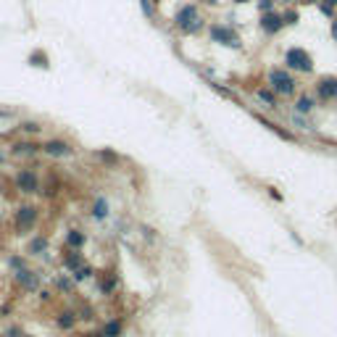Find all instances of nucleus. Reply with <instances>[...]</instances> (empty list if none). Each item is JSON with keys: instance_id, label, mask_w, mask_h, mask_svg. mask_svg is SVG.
Instances as JSON below:
<instances>
[{"instance_id": "1", "label": "nucleus", "mask_w": 337, "mask_h": 337, "mask_svg": "<svg viewBox=\"0 0 337 337\" xmlns=\"http://www.w3.org/2000/svg\"><path fill=\"white\" fill-rule=\"evenodd\" d=\"M174 24H177L179 32L195 34V32H201V27H203V16H201V11H198L193 3H187V5H182V8L177 11Z\"/></svg>"}, {"instance_id": "2", "label": "nucleus", "mask_w": 337, "mask_h": 337, "mask_svg": "<svg viewBox=\"0 0 337 337\" xmlns=\"http://www.w3.org/2000/svg\"><path fill=\"white\" fill-rule=\"evenodd\" d=\"M269 90L277 95H293L295 93V79L285 68H271L269 71Z\"/></svg>"}, {"instance_id": "3", "label": "nucleus", "mask_w": 337, "mask_h": 337, "mask_svg": "<svg viewBox=\"0 0 337 337\" xmlns=\"http://www.w3.org/2000/svg\"><path fill=\"white\" fill-rule=\"evenodd\" d=\"M34 224H37V208L34 205H19L16 213H13V227H16V232L29 235Z\"/></svg>"}, {"instance_id": "4", "label": "nucleus", "mask_w": 337, "mask_h": 337, "mask_svg": "<svg viewBox=\"0 0 337 337\" xmlns=\"http://www.w3.org/2000/svg\"><path fill=\"white\" fill-rule=\"evenodd\" d=\"M285 66L293 68V71H311L313 61H311V56L303 48H290L285 53Z\"/></svg>"}, {"instance_id": "5", "label": "nucleus", "mask_w": 337, "mask_h": 337, "mask_svg": "<svg viewBox=\"0 0 337 337\" xmlns=\"http://www.w3.org/2000/svg\"><path fill=\"white\" fill-rule=\"evenodd\" d=\"M211 40L219 42V45H227V48H240V34L227 24H213L211 27Z\"/></svg>"}, {"instance_id": "6", "label": "nucleus", "mask_w": 337, "mask_h": 337, "mask_svg": "<svg viewBox=\"0 0 337 337\" xmlns=\"http://www.w3.org/2000/svg\"><path fill=\"white\" fill-rule=\"evenodd\" d=\"M16 190L24 193V195L40 193V179H37V174L32 171V168H21V171L16 174Z\"/></svg>"}, {"instance_id": "7", "label": "nucleus", "mask_w": 337, "mask_h": 337, "mask_svg": "<svg viewBox=\"0 0 337 337\" xmlns=\"http://www.w3.org/2000/svg\"><path fill=\"white\" fill-rule=\"evenodd\" d=\"M13 279H16V285L21 290H27V293H34V290H40V274L32 271L27 266V269H21V271H13Z\"/></svg>"}, {"instance_id": "8", "label": "nucleus", "mask_w": 337, "mask_h": 337, "mask_svg": "<svg viewBox=\"0 0 337 337\" xmlns=\"http://www.w3.org/2000/svg\"><path fill=\"white\" fill-rule=\"evenodd\" d=\"M316 95L321 101H335L337 98V76H321L316 82Z\"/></svg>"}, {"instance_id": "9", "label": "nucleus", "mask_w": 337, "mask_h": 337, "mask_svg": "<svg viewBox=\"0 0 337 337\" xmlns=\"http://www.w3.org/2000/svg\"><path fill=\"white\" fill-rule=\"evenodd\" d=\"M42 150L53 158H68L71 156V145H68L66 140H48L42 145Z\"/></svg>"}, {"instance_id": "10", "label": "nucleus", "mask_w": 337, "mask_h": 337, "mask_svg": "<svg viewBox=\"0 0 337 337\" xmlns=\"http://www.w3.org/2000/svg\"><path fill=\"white\" fill-rule=\"evenodd\" d=\"M282 27H285V19H282V13L269 11V13H264V16H261V29H264V34H277Z\"/></svg>"}, {"instance_id": "11", "label": "nucleus", "mask_w": 337, "mask_h": 337, "mask_svg": "<svg viewBox=\"0 0 337 337\" xmlns=\"http://www.w3.org/2000/svg\"><path fill=\"white\" fill-rule=\"evenodd\" d=\"M56 324L64 329V332H68V329H74V324H76V311H61L58 313V319H56Z\"/></svg>"}, {"instance_id": "12", "label": "nucleus", "mask_w": 337, "mask_h": 337, "mask_svg": "<svg viewBox=\"0 0 337 337\" xmlns=\"http://www.w3.org/2000/svg\"><path fill=\"white\" fill-rule=\"evenodd\" d=\"M64 266H66V269L74 274L76 269H79V266H84V261H82V253H79V250H68L66 256H64Z\"/></svg>"}, {"instance_id": "13", "label": "nucleus", "mask_w": 337, "mask_h": 337, "mask_svg": "<svg viewBox=\"0 0 337 337\" xmlns=\"http://www.w3.org/2000/svg\"><path fill=\"white\" fill-rule=\"evenodd\" d=\"M40 150V145H34V142H16L13 145V156H19V158H24V156H34V153Z\"/></svg>"}, {"instance_id": "14", "label": "nucleus", "mask_w": 337, "mask_h": 337, "mask_svg": "<svg viewBox=\"0 0 337 337\" xmlns=\"http://www.w3.org/2000/svg\"><path fill=\"white\" fill-rule=\"evenodd\" d=\"M93 216L95 219H108V201H105V198H98V201L93 203Z\"/></svg>"}, {"instance_id": "15", "label": "nucleus", "mask_w": 337, "mask_h": 337, "mask_svg": "<svg viewBox=\"0 0 337 337\" xmlns=\"http://www.w3.org/2000/svg\"><path fill=\"white\" fill-rule=\"evenodd\" d=\"M313 111V98L311 95H301L295 103V113H311Z\"/></svg>"}, {"instance_id": "16", "label": "nucleus", "mask_w": 337, "mask_h": 337, "mask_svg": "<svg viewBox=\"0 0 337 337\" xmlns=\"http://www.w3.org/2000/svg\"><path fill=\"white\" fill-rule=\"evenodd\" d=\"M66 242H68V248H74V250H79L82 245H84V235L79 232V229H71V232L66 235Z\"/></svg>"}, {"instance_id": "17", "label": "nucleus", "mask_w": 337, "mask_h": 337, "mask_svg": "<svg viewBox=\"0 0 337 337\" xmlns=\"http://www.w3.org/2000/svg\"><path fill=\"white\" fill-rule=\"evenodd\" d=\"M121 329H124V327H121V321L119 319H111L108 324L103 327V335L105 337H121Z\"/></svg>"}, {"instance_id": "18", "label": "nucleus", "mask_w": 337, "mask_h": 337, "mask_svg": "<svg viewBox=\"0 0 337 337\" xmlns=\"http://www.w3.org/2000/svg\"><path fill=\"white\" fill-rule=\"evenodd\" d=\"M29 64L37 66V68H48V56H45V50H34L32 56H29Z\"/></svg>"}, {"instance_id": "19", "label": "nucleus", "mask_w": 337, "mask_h": 337, "mask_svg": "<svg viewBox=\"0 0 337 337\" xmlns=\"http://www.w3.org/2000/svg\"><path fill=\"white\" fill-rule=\"evenodd\" d=\"M258 101H261V103H266V105H269V108H274V105H277V98H274V93H271V90H258Z\"/></svg>"}, {"instance_id": "20", "label": "nucleus", "mask_w": 337, "mask_h": 337, "mask_svg": "<svg viewBox=\"0 0 337 337\" xmlns=\"http://www.w3.org/2000/svg\"><path fill=\"white\" fill-rule=\"evenodd\" d=\"M45 250H48V240H45V237H32L29 253H45Z\"/></svg>"}, {"instance_id": "21", "label": "nucleus", "mask_w": 337, "mask_h": 337, "mask_svg": "<svg viewBox=\"0 0 337 337\" xmlns=\"http://www.w3.org/2000/svg\"><path fill=\"white\" fill-rule=\"evenodd\" d=\"M98 158H101L103 164H108V166L119 164V156H116V153H111V150H98Z\"/></svg>"}, {"instance_id": "22", "label": "nucleus", "mask_w": 337, "mask_h": 337, "mask_svg": "<svg viewBox=\"0 0 337 337\" xmlns=\"http://www.w3.org/2000/svg\"><path fill=\"white\" fill-rule=\"evenodd\" d=\"M113 287H116V274H108V277L101 282V293L108 295V293H113Z\"/></svg>"}, {"instance_id": "23", "label": "nucleus", "mask_w": 337, "mask_h": 337, "mask_svg": "<svg viewBox=\"0 0 337 337\" xmlns=\"http://www.w3.org/2000/svg\"><path fill=\"white\" fill-rule=\"evenodd\" d=\"M8 269L11 271H21V269H27V261L21 256H8Z\"/></svg>"}, {"instance_id": "24", "label": "nucleus", "mask_w": 337, "mask_h": 337, "mask_svg": "<svg viewBox=\"0 0 337 337\" xmlns=\"http://www.w3.org/2000/svg\"><path fill=\"white\" fill-rule=\"evenodd\" d=\"M90 274H93V269H90V266H79V269L71 274V279H74V282H84V279H90Z\"/></svg>"}, {"instance_id": "25", "label": "nucleus", "mask_w": 337, "mask_h": 337, "mask_svg": "<svg viewBox=\"0 0 337 337\" xmlns=\"http://www.w3.org/2000/svg\"><path fill=\"white\" fill-rule=\"evenodd\" d=\"M56 287L61 290V293H71V290H74V282L66 279V277H58V279H56Z\"/></svg>"}, {"instance_id": "26", "label": "nucleus", "mask_w": 337, "mask_h": 337, "mask_svg": "<svg viewBox=\"0 0 337 337\" xmlns=\"http://www.w3.org/2000/svg\"><path fill=\"white\" fill-rule=\"evenodd\" d=\"M21 129H24V132H29V135H37L42 127L37 124V121H24V124H21Z\"/></svg>"}, {"instance_id": "27", "label": "nucleus", "mask_w": 337, "mask_h": 337, "mask_svg": "<svg viewBox=\"0 0 337 337\" xmlns=\"http://www.w3.org/2000/svg\"><path fill=\"white\" fill-rule=\"evenodd\" d=\"M282 19H285V24H298V11H285Z\"/></svg>"}, {"instance_id": "28", "label": "nucleus", "mask_w": 337, "mask_h": 337, "mask_svg": "<svg viewBox=\"0 0 337 337\" xmlns=\"http://www.w3.org/2000/svg\"><path fill=\"white\" fill-rule=\"evenodd\" d=\"M258 8H261V13H269L274 8V0H258Z\"/></svg>"}, {"instance_id": "29", "label": "nucleus", "mask_w": 337, "mask_h": 337, "mask_svg": "<svg viewBox=\"0 0 337 337\" xmlns=\"http://www.w3.org/2000/svg\"><path fill=\"white\" fill-rule=\"evenodd\" d=\"M140 5H142L145 16H153V0H140Z\"/></svg>"}, {"instance_id": "30", "label": "nucleus", "mask_w": 337, "mask_h": 337, "mask_svg": "<svg viewBox=\"0 0 337 337\" xmlns=\"http://www.w3.org/2000/svg\"><path fill=\"white\" fill-rule=\"evenodd\" d=\"M79 311H82V319H93V316H95V313H93V308H90V305H82Z\"/></svg>"}, {"instance_id": "31", "label": "nucleus", "mask_w": 337, "mask_h": 337, "mask_svg": "<svg viewBox=\"0 0 337 337\" xmlns=\"http://www.w3.org/2000/svg\"><path fill=\"white\" fill-rule=\"evenodd\" d=\"M5 337H24V335H21V329H19V327H11L8 332H5Z\"/></svg>"}, {"instance_id": "32", "label": "nucleus", "mask_w": 337, "mask_h": 337, "mask_svg": "<svg viewBox=\"0 0 337 337\" xmlns=\"http://www.w3.org/2000/svg\"><path fill=\"white\" fill-rule=\"evenodd\" d=\"M319 8H321V13H324V16H332V8H329V5H324V3H321Z\"/></svg>"}, {"instance_id": "33", "label": "nucleus", "mask_w": 337, "mask_h": 337, "mask_svg": "<svg viewBox=\"0 0 337 337\" xmlns=\"http://www.w3.org/2000/svg\"><path fill=\"white\" fill-rule=\"evenodd\" d=\"M269 195L274 198V201H282V195H279V193H277V190H274V187H269Z\"/></svg>"}, {"instance_id": "34", "label": "nucleus", "mask_w": 337, "mask_h": 337, "mask_svg": "<svg viewBox=\"0 0 337 337\" xmlns=\"http://www.w3.org/2000/svg\"><path fill=\"white\" fill-rule=\"evenodd\" d=\"M84 337H105V335H103V329H101V332H87Z\"/></svg>"}, {"instance_id": "35", "label": "nucleus", "mask_w": 337, "mask_h": 337, "mask_svg": "<svg viewBox=\"0 0 337 337\" xmlns=\"http://www.w3.org/2000/svg\"><path fill=\"white\" fill-rule=\"evenodd\" d=\"M321 3H324V5H329V8H335V5H337V0H321Z\"/></svg>"}, {"instance_id": "36", "label": "nucleus", "mask_w": 337, "mask_h": 337, "mask_svg": "<svg viewBox=\"0 0 337 337\" xmlns=\"http://www.w3.org/2000/svg\"><path fill=\"white\" fill-rule=\"evenodd\" d=\"M332 37H335V40H337V19L332 21Z\"/></svg>"}, {"instance_id": "37", "label": "nucleus", "mask_w": 337, "mask_h": 337, "mask_svg": "<svg viewBox=\"0 0 337 337\" xmlns=\"http://www.w3.org/2000/svg\"><path fill=\"white\" fill-rule=\"evenodd\" d=\"M203 3H208V5H216V3H219V0H203Z\"/></svg>"}, {"instance_id": "38", "label": "nucleus", "mask_w": 337, "mask_h": 337, "mask_svg": "<svg viewBox=\"0 0 337 337\" xmlns=\"http://www.w3.org/2000/svg\"><path fill=\"white\" fill-rule=\"evenodd\" d=\"M301 3H308L311 5V3H319V0H301Z\"/></svg>"}, {"instance_id": "39", "label": "nucleus", "mask_w": 337, "mask_h": 337, "mask_svg": "<svg viewBox=\"0 0 337 337\" xmlns=\"http://www.w3.org/2000/svg\"><path fill=\"white\" fill-rule=\"evenodd\" d=\"M235 3H248V0H235Z\"/></svg>"}, {"instance_id": "40", "label": "nucleus", "mask_w": 337, "mask_h": 337, "mask_svg": "<svg viewBox=\"0 0 337 337\" xmlns=\"http://www.w3.org/2000/svg\"><path fill=\"white\" fill-rule=\"evenodd\" d=\"M0 164H3V153H0Z\"/></svg>"}, {"instance_id": "41", "label": "nucleus", "mask_w": 337, "mask_h": 337, "mask_svg": "<svg viewBox=\"0 0 337 337\" xmlns=\"http://www.w3.org/2000/svg\"><path fill=\"white\" fill-rule=\"evenodd\" d=\"M24 337H29V335H24Z\"/></svg>"}]
</instances>
